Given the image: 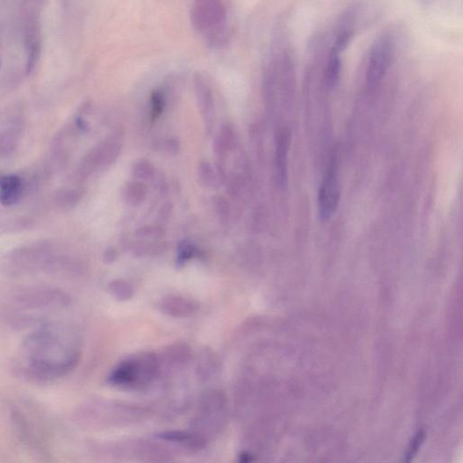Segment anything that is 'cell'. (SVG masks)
Listing matches in <instances>:
<instances>
[{
	"mask_svg": "<svg viewBox=\"0 0 463 463\" xmlns=\"http://www.w3.org/2000/svg\"><path fill=\"white\" fill-rule=\"evenodd\" d=\"M81 357L76 342L59 326H42L28 334L20 346L21 369L35 381H53L69 375Z\"/></svg>",
	"mask_w": 463,
	"mask_h": 463,
	"instance_id": "cell-1",
	"label": "cell"
},
{
	"mask_svg": "<svg viewBox=\"0 0 463 463\" xmlns=\"http://www.w3.org/2000/svg\"><path fill=\"white\" fill-rule=\"evenodd\" d=\"M62 255V251L53 242H35L10 251L2 259L0 269L10 278L37 273L53 276Z\"/></svg>",
	"mask_w": 463,
	"mask_h": 463,
	"instance_id": "cell-2",
	"label": "cell"
},
{
	"mask_svg": "<svg viewBox=\"0 0 463 463\" xmlns=\"http://www.w3.org/2000/svg\"><path fill=\"white\" fill-rule=\"evenodd\" d=\"M160 375V363L151 352L134 355L115 367L108 382L119 389L140 391L146 389Z\"/></svg>",
	"mask_w": 463,
	"mask_h": 463,
	"instance_id": "cell-3",
	"label": "cell"
},
{
	"mask_svg": "<svg viewBox=\"0 0 463 463\" xmlns=\"http://www.w3.org/2000/svg\"><path fill=\"white\" fill-rule=\"evenodd\" d=\"M228 417L226 394L217 389L208 390L199 400L190 429L209 441L223 432Z\"/></svg>",
	"mask_w": 463,
	"mask_h": 463,
	"instance_id": "cell-4",
	"label": "cell"
},
{
	"mask_svg": "<svg viewBox=\"0 0 463 463\" xmlns=\"http://www.w3.org/2000/svg\"><path fill=\"white\" fill-rule=\"evenodd\" d=\"M15 307L31 312H58L67 308L71 297L62 289L49 285L26 286L17 289L11 297Z\"/></svg>",
	"mask_w": 463,
	"mask_h": 463,
	"instance_id": "cell-5",
	"label": "cell"
},
{
	"mask_svg": "<svg viewBox=\"0 0 463 463\" xmlns=\"http://www.w3.org/2000/svg\"><path fill=\"white\" fill-rule=\"evenodd\" d=\"M190 20L197 32L205 35L227 25V8L219 0H199L193 3Z\"/></svg>",
	"mask_w": 463,
	"mask_h": 463,
	"instance_id": "cell-6",
	"label": "cell"
},
{
	"mask_svg": "<svg viewBox=\"0 0 463 463\" xmlns=\"http://www.w3.org/2000/svg\"><path fill=\"white\" fill-rule=\"evenodd\" d=\"M340 200V185L336 158L331 160L319 188L318 211L322 221L330 220L335 214Z\"/></svg>",
	"mask_w": 463,
	"mask_h": 463,
	"instance_id": "cell-7",
	"label": "cell"
},
{
	"mask_svg": "<svg viewBox=\"0 0 463 463\" xmlns=\"http://www.w3.org/2000/svg\"><path fill=\"white\" fill-rule=\"evenodd\" d=\"M393 55L394 43L389 35L379 37L373 44L366 71V79L369 87H375L383 79L389 69Z\"/></svg>",
	"mask_w": 463,
	"mask_h": 463,
	"instance_id": "cell-8",
	"label": "cell"
},
{
	"mask_svg": "<svg viewBox=\"0 0 463 463\" xmlns=\"http://www.w3.org/2000/svg\"><path fill=\"white\" fill-rule=\"evenodd\" d=\"M124 131H116L91 152L86 161L87 168L90 169L108 168L117 161L124 149Z\"/></svg>",
	"mask_w": 463,
	"mask_h": 463,
	"instance_id": "cell-9",
	"label": "cell"
},
{
	"mask_svg": "<svg viewBox=\"0 0 463 463\" xmlns=\"http://www.w3.org/2000/svg\"><path fill=\"white\" fill-rule=\"evenodd\" d=\"M194 92H195L197 108L204 122L205 131L210 135L216 119V103L211 85L201 73L193 76Z\"/></svg>",
	"mask_w": 463,
	"mask_h": 463,
	"instance_id": "cell-10",
	"label": "cell"
},
{
	"mask_svg": "<svg viewBox=\"0 0 463 463\" xmlns=\"http://www.w3.org/2000/svg\"><path fill=\"white\" fill-rule=\"evenodd\" d=\"M291 139V131L288 128H282L278 131L274 149L273 176L277 187L280 188L288 186V154Z\"/></svg>",
	"mask_w": 463,
	"mask_h": 463,
	"instance_id": "cell-11",
	"label": "cell"
},
{
	"mask_svg": "<svg viewBox=\"0 0 463 463\" xmlns=\"http://www.w3.org/2000/svg\"><path fill=\"white\" fill-rule=\"evenodd\" d=\"M157 438L160 441L172 444L178 449H183L191 453L199 452L205 449L208 443L204 437L191 429L161 432L157 435Z\"/></svg>",
	"mask_w": 463,
	"mask_h": 463,
	"instance_id": "cell-12",
	"label": "cell"
},
{
	"mask_svg": "<svg viewBox=\"0 0 463 463\" xmlns=\"http://www.w3.org/2000/svg\"><path fill=\"white\" fill-rule=\"evenodd\" d=\"M239 137L235 125L232 122H225L220 127L214 142V152L217 158V165L225 162L226 158L237 149Z\"/></svg>",
	"mask_w": 463,
	"mask_h": 463,
	"instance_id": "cell-13",
	"label": "cell"
},
{
	"mask_svg": "<svg viewBox=\"0 0 463 463\" xmlns=\"http://www.w3.org/2000/svg\"><path fill=\"white\" fill-rule=\"evenodd\" d=\"M158 309L164 314L173 318H187L195 314L199 310V304L190 298L171 295L161 300Z\"/></svg>",
	"mask_w": 463,
	"mask_h": 463,
	"instance_id": "cell-14",
	"label": "cell"
},
{
	"mask_svg": "<svg viewBox=\"0 0 463 463\" xmlns=\"http://www.w3.org/2000/svg\"><path fill=\"white\" fill-rule=\"evenodd\" d=\"M24 195L22 179L17 176H4L0 178V204L11 207L17 204Z\"/></svg>",
	"mask_w": 463,
	"mask_h": 463,
	"instance_id": "cell-15",
	"label": "cell"
},
{
	"mask_svg": "<svg viewBox=\"0 0 463 463\" xmlns=\"http://www.w3.org/2000/svg\"><path fill=\"white\" fill-rule=\"evenodd\" d=\"M148 187L144 182L130 180L122 187V199L131 207H139L148 196Z\"/></svg>",
	"mask_w": 463,
	"mask_h": 463,
	"instance_id": "cell-16",
	"label": "cell"
},
{
	"mask_svg": "<svg viewBox=\"0 0 463 463\" xmlns=\"http://www.w3.org/2000/svg\"><path fill=\"white\" fill-rule=\"evenodd\" d=\"M197 180L203 187L209 190H217L224 184L219 172L208 160H201L196 168Z\"/></svg>",
	"mask_w": 463,
	"mask_h": 463,
	"instance_id": "cell-17",
	"label": "cell"
},
{
	"mask_svg": "<svg viewBox=\"0 0 463 463\" xmlns=\"http://www.w3.org/2000/svg\"><path fill=\"white\" fill-rule=\"evenodd\" d=\"M342 61L340 53L330 50L328 56L327 68L325 71L326 83L328 87H335L339 83L340 74H342Z\"/></svg>",
	"mask_w": 463,
	"mask_h": 463,
	"instance_id": "cell-18",
	"label": "cell"
},
{
	"mask_svg": "<svg viewBox=\"0 0 463 463\" xmlns=\"http://www.w3.org/2000/svg\"><path fill=\"white\" fill-rule=\"evenodd\" d=\"M168 100L162 89H154L149 95V119L151 122L157 121L163 115Z\"/></svg>",
	"mask_w": 463,
	"mask_h": 463,
	"instance_id": "cell-19",
	"label": "cell"
},
{
	"mask_svg": "<svg viewBox=\"0 0 463 463\" xmlns=\"http://www.w3.org/2000/svg\"><path fill=\"white\" fill-rule=\"evenodd\" d=\"M131 175L135 180L144 182L151 180L156 175L154 164L147 158H140L131 166Z\"/></svg>",
	"mask_w": 463,
	"mask_h": 463,
	"instance_id": "cell-20",
	"label": "cell"
},
{
	"mask_svg": "<svg viewBox=\"0 0 463 463\" xmlns=\"http://www.w3.org/2000/svg\"><path fill=\"white\" fill-rule=\"evenodd\" d=\"M231 29L228 25L214 30L205 35V42L211 49H224L231 40Z\"/></svg>",
	"mask_w": 463,
	"mask_h": 463,
	"instance_id": "cell-21",
	"label": "cell"
},
{
	"mask_svg": "<svg viewBox=\"0 0 463 463\" xmlns=\"http://www.w3.org/2000/svg\"><path fill=\"white\" fill-rule=\"evenodd\" d=\"M108 291L110 294L119 301H130L134 294L133 286L126 280L116 279L110 282Z\"/></svg>",
	"mask_w": 463,
	"mask_h": 463,
	"instance_id": "cell-22",
	"label": "cell"
},
{
	"mask_svg": "<svg viewBox=\"0 0 463 463\" xmlns=\"http://www.w3.org/2000/svg\"><path fill=\"white\" fill-rule=\"evenodd\" d=\"M153 146L156 151L162 152L169 156H176L181 151L180 140L177 137L170 136L158 140Z\"/></svg>",
	"mask_w": 463,
	"mask_h": 463,
	"instance_id": "cell-23",
	"label": "cell"
},
{
	"mask_svg": "<svg viewBox=\"0 0 463 463\" xmlns=\"http://www.w3.org/2000/svg\"><path fill=\"white\" fill-rule=\"evenodd\" d=\"M167 357L175 364H185L190 358V349L184 343H176L169 346Z\"/></svg>",
	"mask_w": 463,
	"mask_h": 463,
	"instance_id": "cell-24",
	"label": "cell"
},
{
	"mask_svg": "<svg viewBox=\"0 0 463 463\" xmlns=\"http://www.w3.org/2000/svg\"><path fill=\"white\" fill-rule=\"evenodd\" d=\"M424 438H426V432L423 430H419L409 444L407 452L405 453L401 463H412L413 462L415 455L419 452L420 448L423 444Z\"/></svg>",
	"mask_w": 463,
	"mask_h": 463,
	"instance_id": "cell-25",
	"label": "cell"
},
{
	"mask_svg": "<svg viewBox=\"0 0 463 463\" xmlns=\"http://www.w3.org/2000/svg\"><path fill=\"white\" fill-rule=\"evenodd\" d=\"M156 243L157 242H139V244L134 247V253L136 255L144 256L163 252V249H165L163 244Z\"/></svg>",
	"mask_w": 463,
	"mask_h": 463,
	"instance_id": "cell-26",
	"label": "cell"
},
{
	"mask_svg": "<svg viewBox=\"0 0 463 463\" xmlns=\"http://www.w3.org/2000/svg\"><path fill=\"white\" fill-rule=\"evenodd\" d=\"M165 232L160 227L155 226H147L140 227L136 231V237L147 240H156V239L162 237Z\"/></svg>",
	"mask_w": 463,
	"mask_h": 463,
	"instance_id": "cell-27",
	"label": "cell"
},
{
	"mask_svg": "<svg viewBox=\"0 0 463 463\" xmlns=\"http://www.w3.org/2000/svg\"><path fill=\"white\" fill-rule=\"evenodd\" d=\"M353 37L354 32L352 30H344V31L340 32L337 35L331 50L342 53L348 47Z\"/></svg>",
	"mask_w": 463,
	"mask_h": 463,
	"instance_id": "cell-28",
	"label": "cell"
},
{
	"mask_svg": "<svg viewBox=\"0 0 463 463\" xmlns=\"http://www.w3.org/2000/svg\"><path fill=\"white\" fill-rule=\"evenodd\" d=\"M196 255V248L190 243H182L178 248V264H184Z\"/></svg>",
	"mask_w": 463,
	"mask_h": 463,
	"instance_id": "cell-29",
	"label": "cell"
},
{
	"mask_svg": "<svg viewBox=\"0 0 463 463\" xmlns=\"http://www.w3.org/2000/svg\"><path fill=\"white\" fill-rule=\"evenodd\" d=\"M214 207L221 218L226 219L231 212V205L225 196L218 195L214 197Z\"/></svg>",
	"mask_w": 463,
	"mask_h": 463,
	"instance_id": "cell-30",
	"label": "cell"
},
{
	"mask_svg": "<svg viewBox=\"0 0 463 463\" xmlns=\"http://www.w3.org/2000/svg\"><path fill=\"white\" fill-rule=\"evenodd\" d=\"M117 258L118 253L115 248H109V249H107L106 252H104L103 260L107 264L115 262Z\"/></svg>",
	"mask_w": 463,
	"mask_h": 463,
	"instance_id": "cell-31",
	"label": "cell"
}]
</instances>
